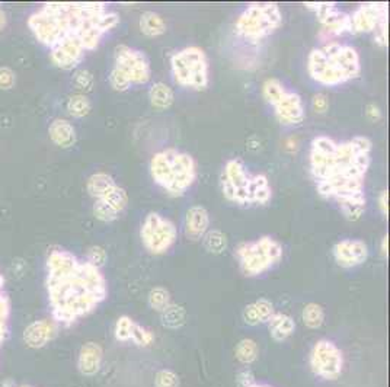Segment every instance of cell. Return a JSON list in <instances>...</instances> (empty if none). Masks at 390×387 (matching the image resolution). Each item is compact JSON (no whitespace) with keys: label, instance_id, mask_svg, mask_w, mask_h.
I'll return each mask as SVG.
<instances>
[{"label":"cell","instance_id":"cell-1","mask_svg":"<svg viewBox=\"0 0 390 387\" xmlns=\"http://www.w3.org/2000/svg\"><path fill=\"white\" fill-rule=\"evenodd\" d=\"M373 143L366 136L336 142L329 136H316L310 143V175L319 196L338 204L342 216L349 221L363 217L366 177L371 165Z\"/></svg>","mask_w":390,"mask_h":387},{"label":"cell","instance_id":"cell-2","mask_svg":"<svg viewBox=\"0 0 390 387\" xmlns=\"http://www.w3.org/2000/svg\"><path fill=\"white\" fill-rule=\"evenodd\" d=\"M45 289L52 321L72 326L89 316L108 297V283L89 261L64 249H52L45 262Z\"/></svg>","mask_w":390,"mask_h":387},{"label":"cell","instance_id":"cell-3","mask_svg":"<svg viewBox=\"0 0 390 387\" xmlns=\"http://www.w3.org/2000/svg\"><path fill=\"white\" fill-rule=\"evenodd\" d=\"M118 24L120 15L105 3H47L28 17L29 29L43 45L75 41L85 51L96 50Z\"/></svg>","mask_w":390,"mask_h":387},{"label":"cell","instance_id":"cell-4","mask_svg":"<svg viewBox=\"0 0 390 387\" xmlns=\"http://www.w3.org/2000/svg\"><path fill=\"white\" fill-rule=\"evenodd\" d=\"M308 73L316 83L335 87L361 75V59L352 45L331 41L309 52Z\"/></svg>","mask_w":390,"mask_h":387},{"label":"cell","instance_id":"cell-5","mask_svg":"<svg viewBox=\"0 0 390 387\" xmlns=\"http://www.w3.org/2000/svg\"><path fill=\"white\" fill-rule=\"evenodd\" d=\"M220 189L227 201L239 207H262L273 200V187L267 175L251 172L239 157L224 163Z\"/></svg>","mask_w":390,"mask_h":387},{"label":"cell","instance_id":"cell-6","mask_svg":"<svg viewBox=\"0 0 390 387\" xmlns=\"http://www.w3.org/2000/svg\"><path fill=\"white\" fill-rule=\"evenodd\" d=\"M153 182L171 197H182L197 181V162L194 157L175 147L156 152L150 159Z\"/></svg>","mask_w":390,"mask_h":387},{"label":"cell","instance_id":"cell-7","mask_svg":"<svg viewBox=\"0 0 390 387\" xmlns=\"http://www.w3.org/2000/svg\"><path fill=\"white\" fill-rule=\"evenodd\" d=\"M284 256L282 244L273 236L263 235L255 240L242 242L235 249V258L240 272L255 278L271 271Z\"/></svg>","mask_w":390,"mask_h":387},{"label":"cell","instance_id":"cell-8","mask_svg":"<svg viewBox=\"0 0 390 387\" xmlns=\"http://www.w3.org/2000/svg\"><path fill=\"white\" fill-rule=\"evenodd\" d=\"M152 78V66L143 51L120 44L114 51V67L110 73L113 89L129 91L133 85H145Z\"/></svg>","mask_w":390,"mask_h":387},{"label":"cell","instance_id":"cell-9","mask_svg":"<svg viewBox=\"0 0 390 387\" xmlns=\"http://www.w3.org/2000/svg\"><path fill=\"white\" fill-rule=\"evenodd\" d=\"M173 80L182 87L204 91L210 85V61L201 47L191 45L175 51L171 56Z\"/></svg>","mask_w":390,"mask_h":387},{"label":"cell","instance_id":"cell-10","mask_svg":"<svg viewBox=\"0 0 390 387\" xmlns=\"http://www.w3.org/2000/svg\"><path fill=\"white\" fill-rule=\"evenodd\" d=\"M282 25V10L277 3H252L246 6L235 22V34L250 43H259Z\"/></svg>","mask_w":390,"mask_h":387},{"label":"cell","instance_id":"cell-11","mask_svg":"<svg viewBox=\"0 0 390 387\" xmlns=\"http://www.w3.org/2000/svg\"><path fill=\"white\" fill-rule=\"evenodd\" d=\"M140 239L150 255L161 256L168 254L178 240V227L171 219L152 211L141 223Z\"/></svg>","mask_w":390,"mask_h":387},{"label":"cell","instance_id":"cell-12","mask_svg":"<svg viewBox=\"0 0 390 387\" xmlns=\"http://www.w3.org/2000/svg\"><path fill=\"white\" fill-rule=\"evenodd\" d=\"M309 365L316 377L335 381L344 372V354L333 341L319 339L310 349Z\"/></svg>","mask_w":390,"mask_h":387},{"label":"cell","instance_id":"cell-13","mask_svg":"<svg viewBox=\"0 0 390 387\" xmlns=\"http://www.w3.org/2000/svg\"><path fill=\"white\" fill-rule=\"evenodd\" d=\"M306 9L315 13L321 25L333 35L352 32L349 13L341 10L335 3H306Z\"/></svg>","mask_w":390,"mask_h":387},{"label":"cell","instance_id":"cell-14","mask_svg":"<svg viewBox=\"0 0 390 387\" xmlns=\"http://www.w3.org/2000/svg\"><path fill=\"white\" fill-rule=\"evenodd\" d=\"M275 118L282 126H298L306 119V108L300 94L286 89L273 105Z\"/></svg>","mask_w":390,"mask_h":387},{"label":"cell","instance_id":"cell-15","mask_svg":"<svg viewBox=\"0 0 390 387\" xmlns=\"http://www.w3.org/2000/svg\"><path fill=\"white\" fill-rule=\"evenodd\" d=\"M368 246L361 239H341L332 248V256L336 265L351 270L357 268L368 259Z\"/></svg>","mask_w":390,"mask_h":387},{"label":"cell","instance_id":"cell-16","mask_svg":"<svg viewBox=\"0 0 390 387\" xmlns=\"http://www.w3.org/2000/svg\"><path fill=\"white\" fill-rule=\"evenodd\" d=\"M389 5L387 3H363L351 16L352 34L354 32H375L376 28L387 20Z\"/></svg>","mask_w":390,"mask_h":387},{"label":"cell","instance_id":"cell-17","mask_svg":"<svg viewBox=\"0 0 390 387\" xmlns=\"http://www.w3.org/2000/svg\"><path fill=\"white\" fill-rule=\"evenodd\" d=\"M50 50L51 61L63 70L76 68L83 61L86 52L82 45L75 41H62Z\"/></svg>","mask_w":390,"mask_h":387},{"label":"cell","instance_id":"cell-18","mask_svg":"<svg viewBox=\"0 0 390 387\" xmlns=\"http://www.w3.org/2000/svg\"><path fill=\"white\" fill-rule=\"evenodd\" d=\"M211 217L208 210L204 205H192L188 208L184 219V231L188 239L201 240L204 235L210 231Z\"/></svg>","mask_w":390,"mask_h":387},{"label":"cell","instance_id":"cell-19","mask_svg":"<svg viewBox=\"0 0 390 387\" xmlns=\"http://www.w3.org/2000/svg\"><path fill=\"white\" fill-rule=\"evenodd\" d=\"M57 335V325L55 321L41 319L32 322L24 332V341L31 348H41L52 341Z\"/></svg>","mask_w":390,"mask_h":387},{"label":"cell","instance_id":"cell-20","mask_svg":"<svg viewBox=\"0 0 390 387\" xmlns=\"http://www.w3.org/2000/svg\"><path fill=\"white\" fill-rule=\"evenodd\" d=\"M102 360H103L102 346L96 342H86L80 348L79 358H78L79 372L86 377L96 376L102 367Z\"/></svg>","mask_w":390,"mask_h":387},{"label":"cell","instance_id":"cell-21","mask_svg":"<svg viewBox=\"0 0 390 387\" xmlns=\"http://www.w3.org/2000/svg\"><path fill=\"white\" fill-rule=\"evenodd\" d=\"M274 305L268 298H258V300L247 305L243 309V322L250 326H258L262 323H267L274 313Z\"/></svg>","mask_w":390,"mask_h":387},{"label":"cell","instance_id":"cell-22","mask_svg":"<svg viewBox=\"0 0 390 387\" xmlns=\"http://www.w3.org/2000/svg\"><path fill=\"white\" fill-rule=\"evenodd\" d=\"M267 323L270 329V335L275 342L287 341L296 332V322L287 313L274 312Z\"/></svg>","mask_w":390,"mask_h":387},{"label":"cell","instance_id":"cell-23","mask_svg":"<svg viewBox=\"0 0 390 387\" xmlns=\"http://www.w3.org/2000/svg\"><path fill=\"white\" fill-rule=\"evenodd\" d=\"M48 134L52 143L63 149L72 147L76 143V130L73 124L63 118H57L51 122L48 127Z\"/></svg>","mask_w":390,"mask_h":387},{"label":"cell","instance_id":"cell-24","mask_svg":"<svg viewBox=\"0 0 390 387\" xmlns=\"http://www.w3.org/2000/svg\"><path fill=\"white\" fill-rule=\"evenodd\" d=\"M138 27H140L141 34H143L147 38L162 37L168 29L164 17L153 10H146L141 13L140 20H138Z\"/></svg>","mask_w":390,"mask_h":387},{"label":"cell","instance_id":"cell-25","mask_svg":"<svg viewBox=\"0 0 390 387\" xmlns=\"http://www.w3.org/2000/svg\"><path fill=\"white\" fill-rule=\"evenodd\" d=\"M117 185H118L117 181L110 173L98 172L91 175L89 180H87L86 189L89 192V196L94 197L95 200H102L105 196H108Z\"/></svg>","mask_w":390,"mask_h":387},{"label":"cell","instance_id":"cell-26","mask_svg":"<svg viewBox=\"0 0 390 387\" xmlns=\"http://www.w3.org/2000/svg\"><path fill=\"white\" fill-rule=\"evenodd\" d=\"M149 101L156 111H165L173 105L175 94L169 85L164 82H156L149 89Z\"/></svg>","mask_w":390,"mask_h":387},{"label":"cell","instance_id":"cell-27","mask_svg":"<svg viewBox=\"0 0 390 387\" xmlns=\"http://www.w3.org/2000/svg\"><path fill=\"white\" fill-rule=\"evenodd\" d=\"M9 318H10V300L5 289V278L2 274H0V348H2L8 337Z\"/></svg>","mask_w":390,"mask_h":387},{"label":"cell","instance_id":"cell-28","mask_svg":"<svg viewBox=\"0 0 390 387\" xmlns=\"http://www.w3.org/2000/svg\"><path fill=\"white\" fill-rule=\"evenodd\" d=\"M258 356H259V348L254 339L245 338L239 341L235 348V357L240 364L250 365L258 360Z\"/></svg>","mask_w":390,"mask_h":387},{"label":"cell","instance_id":"cell-29","mask_svg":"<svg viewBox=\"0 0 390 387\" xmlns=\"http://www.w3.org/2000/svg\"><path fill=\"white\" fill-rule=\"evenodd\" d=\"M301 321L309 329H319L325 322V310L319 303H308L301 310Z\"/></svg>","mask_w":390,"mask_h":387},{"label":"cell","instance_id":"cell-30","mask_svg":"<svg viewBox=\"0 0 390 387\" xmlns=\"http://www.w3.org/2000/svg\"><path fill=\"white\" fill-rule=\"evenodd\" d=\"M201 240H203L205 251L212 255L223 254L227 249V244H229L227 236L222 231H217V228L208 231Z\"/></svg>","mask_w":390,"mask_h":387},{"label":"cell","instance_id":"cell-31","mask_svg":"<svg viewBox=\"0 0 390 387\" xmlns=\"http://www.w3.org/2000/svg\"><path fill=\"white\" fill-rule=\"evenodd\" d=\"M67 112L75 118H83L92 110V103L85 94H78L67 99Z\"/></svg>","mask_w":390,"mask_h":387},{"label":"cell","instance_id":"cell-32","mask_svg":"<svg viewBox=\"0 0 390 387\" xmlns=\"http://www.w3.org/2000/svg\"><path fill=\"white\" fill-rule=\"evenodd\" d=\"M147 302H149V306H150L154 312L162 313L164 310H166V309L172 305L171 293H169L168 289H165V287H162V286L153 287V289L149 291Z\"/></svg>","mask_w":390,"mask_h":387},{"label":"cell","instance_id":"cell-33","mask_svg":"<svg viewBox=\"0 0 390 387\" xmlns=\"http://www.w3.org/2000/svg\"><path fill=\"white\" fill-rule=\"evenodd\" d=\"M185 310L178 305H171L162 312V325L169 329H178L185 323Z\"/></svg>","mask_w":390,"mask_h":387},{"label":"cell","instance_id":"cell-34","mask_svg":"<svg viewBox=\"0 0 390 387\" xmlns=\"http://www.w3.org/2000/svg\"><path fill=\"white\" fill-rule=\"evenodd\" d=\"M136 321L130 316H120L114 326V337L118 342H131Z\"/></svg>","mask_w":390,"mask_h":387},{"label":"cell","instance_id":"cell-35","mask_svg":"<svg viewBox=\"0 0 390 387\" xmlns=\"http://www.w3.org/2000/svg\"><path fill=\"white\" fill-rule=\"evenodd\" d=\"M286 89L287 87L281 83V80L275 78H270L262 85V96L265 101H267V103H270L273 107V105L277 102V99L284 94Z\"/></svg>","mask_w":390,"mask_h":387},{"label":"cell","instance_id":"cell-36","mask_svg":"<svg viewBox=\"0 0 390 387\" xmlns=\"http://www.w3.org/2000/svg\"><path fill=\"white\" fill-rule=\"evenodd\" d=\"M92 211H94V216L99 221H103V223H113V221H115L120 217L118 211L114 210L111 205H108L102 200H96L94 203Z\"/></svg>","mask_w":390,"mask_h":387},{"label":"cell","instance_id":"cell-37","mask_svg":"<svg viewBox=\"0 0 390 387\" xmlns=\"http://www.w3.org/2000/svg\"><path fill=\"white\" fill-rule=\"evenodd\" d=\"M180 376L169 368H164L154 376V387H180Z\"/></svg>","mask_w":390,"mask_h":387},{"label":"cell","instance_id":"cell-38","mask_svg":"<svg viewBox=\"0 0 390 387\" xmlns=\"http://www.w3.org/2000/svg\"><path fill=\"white\" fill-rule=\"evenodd\" d=\"M153 341H154L153 332L136 322L134 330H133V337H131V342L134 345H137V346H149V345L153 344Z\"/></svg>","mask_w":390,"mask_h":387},{"label":"cell","instance_id":"cell-39","mask_svg":"<svg viewBox=\"0 0 390 387\" xmlns=\"http://www.w3.org/2000/svg\"><path fill=\"white\" fill-rule=\"evenodd\" d=\"M73 80H75V85H76L78 89L85 92V94L94 89L95 79H94V75L89 72V70H79V72L75 73Z\"/></svg>","mask_w":390,"mask_h":387},{"label":"cell","instance_id":"cell-40","mask_svg":"<svg viewBox=\"0 0 390 387\" xmlns=\"http://www.w3.org/2000/svg\"><path fill=\"white\" fill-rule=\"evenodd\" d=\"M87 261L94 263V265H96L98 268H101L106 261L105 249H102L101 246H94V248H91V251L87 252Z\"/></svg>","mask_w":390,"mask_h":387},{"label":"cell","instance_id":"cell-41","mask_svg":"<svg viewBox=\"0 0 390 387\" xmlns=\"http://www.w3.org/2000/svg\"><path fill=\"white\" fill-rule=\"evenodd\" d=\"M15 73L9 67H0V89H10L15 85Z\"/></svg>","mask_w":390,"mask_h":387},{"label":"cell","instance_id":"cell-42","mask_svg":"<svg viewBox=\"0 0 390 387\" xmlns=\"http://www.w3.org/2000/svg\"><path fill=\"white\" fill-rule=\"evenodd\" d=\"M312 107L317 114H324L328 111L329 108V101L326 98V95L324 94H317L313 96L312 99Z\"/></svg>","mask_w":390,"mask_h":387},{"label":"cell","instance_id":"cell-43","mask_svg":"<svg viewBox=\"0 0 390 387\" xmlns=\"http://www.w3.org/2000/svg\"><path fill=\"white\" fill-rule=\"evenodd\" d=\"M387 24H389V20H384L383 22H380V25L375 31V43L380 47L387 45Z\"/></svg>","mask_w":390,"mask_h":387},{"label":"cell","instance_id":"cell-44","mask_svg":"<svg viewBox=\"0 0 390 387\" xmlns=\"http://www.w3.org/2000/svg\"><path fill=\"white\" fill-rule=\"evenodd\" d=\"M379 208H380V213L387 217L389 214V192L387 189H382L379 194Z\"/></svg>","mask_w":390,"mask_h":387},{"label":"cell","instance_id":"cell-45","mask_svg":"<svg viewBox=\"0 0 390 387\" xmlns=\"http://www.w3.org/2000/svg\"><path fill=\"white\" fill-rule=\"evenodd\" d=\"M254 381H257L255 379H254V376H252V373H250V372H240L239 373V376H238V383H239V386L240 387H246V386H250V384H252Z\"/></svg>","mask_w":390,"mask_h":387},{"label":"cell","instance_id":"cell-46","mask_svg":"<svg viewBox=\"0 0 390 387\" xmlns=\"http://www.w3.org/2000/svg\"><path fill=\"white\" fill-rule=\"evenodd\" d=\"M367 117L371 118V119H375V121L382 118V111H380L377 105H375V103L368 105V107H367Z\"/></svg>","mask_w":390,"mask_h":387},{"label":"cell","instance_id":"cell-47","mask_svg":"<svg viewBox=\"0 0 390 387\" xmlns=\"http://www.w3.org/2000/svg\"><path fill=\"white\" fill-rule=\"evenodd\" d=\"M380 252L383 255V258L389 256V236L384 235L382 239V244H380Z\"/></svg>","mask_w":390,"mask_h":387},{"label":"cell","instance_id":"cell-48","mask_svg":"<svg viewBox=\"0 0 390 387\" xmlns=\"http://www.w3.org/2000/svg\"><path fill=\"white\" fill-rule=\"evenodd\" d=\"M6 27V15H5V10L0 8V32H2Z\"/></svg>","mask_w":390,"mask_h":387},{"label":"cell","instance_id":"cell-49","mask_svg":"<svg viewBox=\"0 0 390 387\" xmlns=\"http://www.w3.org/2000/svg\"><path fill=\"white\" fill-rule=\"evenodd\" d=\"M246 387H273V386H270V384H265V383H258V381H254L252 384L246 386Z\"/></svg>","mask_w":390,"mask_h":387},{"label":"cell","instance_id":"cell-50","mask_svg":"<svg viewBox=\"0 0 390 387\" xmlns=\"http://www.w3.org/2000/svg\"><path fill=\"white\" fill-rule=\"evenodd\" d=\"M21 387H31V386H21Z\"/></svg>","mask_w":390,"mask_h":387}]
</instances>
